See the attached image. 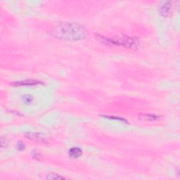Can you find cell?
<instances>
[{"label": "cell", "mask_w": 180, "mask_h": 180, "mask_svg": "<svg viewBox=\"0 0 180 180\" xmlns=\"http://www.w3.org/2000/svg\"><path fill=\"white\" fill-rule=\"evenodd\" d=\"M142 119L145 120H149V121H153V120H157L159 119L160 116H156V115L154 114H147V115H143V116H141Z\"/></svg>", "instance_id": "cell-7"}, {"label": "cell", "mask_w": 180, "mask_h": 180, "mask_svg": "<svg viewBox=\"0 0 180 180\" xmlns=\"http://www.w3.org/2000/svg\"><path fill=\"white\" fill-rule=\"evenodd\" d=\"M69 156L72 158H77L80 157L82 154V151L77 147H73L69 150Z\"/></svg>", "instance_id": "cell-5"}, {"label": "cell", "mask_w": 180, "mask_h": 180, "mask_svg": "<svg viewBox=\"0 0 180 180\" xmlns=\"http://www.w3.org/2000/svg\"><path fill=\"white\" fill-rule=\"evenodd\" d=\"M40 84H42V82L40 81L36 80V79H27L23 81H18V82H14L11 83L12 86H16V87H20V86H35L39 85Z\"/></svg>", "instance_id": "cell-3"}, {"label": "cell", "mask_w": 180, "mask_h": 180, "mask_svg": "<svg viewBox=\"0 0 180 180\" xmlns=\"http://www.w3.org/2000/svg\"><path fill=\"white\" fill-rule=\"evenodd\" d=\"M53 35L59 40L79 41L87 37L85 28L76 23H61L53 29Z\"/></svg>", "instance_id": "cell-1"}, {"label": "cell", "mask_w": 180, "mask_h": 180, "mask_svg": "<svg viewBox=\"0 0 180 180\" xmlns=\"http://www.w3.org/2000/svg\"><path fill=\"white\" fill-rule=\"evenodd\" d=\"M97 38L103 44L108 46H121L130 49H137L139 47V41L137 37L122 35L114 38H108L101 35H97Z\"/></svg>", "instance_id": "cell-2"}, {"label": "cell", "mask_w": 180, "mask_h": 180, "mask_svg": "<svg viewBox=\"0 0 180 180\" xmlns=\"http://www.w3.org/2000/svg\"><path fill=\"white\" fill-rule=\"evenodd\" d=\"M25 144H24V143H23V142H18V143L17 144V145H16V149H17V150L19 151H23L24 149H25Z\"/></svg>", "instance_id": "cell-10"}, {"label": "cell", "mask_w": 180, "mask_h": 180, "mask_svg": "<svg viewBox=\"0 0 180 180\" xmlns=\"http://www.w3.org/2000/svg\"><path fill=\"white\" fill-rule=\"evenodd\" d=\"M106 117V118H109V119H112V120H121V121H123V122H125L127 123V121L125 120V119H123V118H116V117H111V116H104Z\"/></svg>", "instance_id": "cell-11"}, {"label": "cell", "mask_w": 180, "mask_h": 180, "mask_svg": "<svg viewBox=\"0 0 180 180\" xmlns=\"http://www.w3.org/2000/svg\"><path fill=\"white\" fill-rule=\"evenodd\" d=\"M47 178L48 179H65L64 177H63L62 176H60L59 175L54 174V173H50V174L47 175Z\"/></svg>", "instance_id": "cell-9"}, {"label": "cell", "mask_w": 180, "mask_h": 180, "mask_svg": "<svg viewBox=\"0 0 180 180\" xmlns=\"http://www.w3.org/2000/svg\"><path fill=\"white\" fill-rule=\"evenodd\" d=\"M22 101L25 105H30L33 102V97L30 94H25L22 97Z\"/></svg>", "instance_id": "cell-8"}, {"label": "cell", "mask_w": 180, "mask_h": 180, "mask_svg": "<svg viewBox=\"0 0 180 180\" xmlns=\"http://www.w3.org/2000/svg\"><path fill=\"white\" fill-rule=\"evenodd\" d=\"M172 2L171 1H166L160 7V13L164 17H168L171 12Z\"/></svg>", "instance_id": "cell-4"}, {"label": "cell", "mask_w": 180, "mask_h": 180, "mask_svg": "<svg viewBox=\"0 0 180 180\" xmlns=\"http://www.w3.org/2000/svg\"><path fill=\"white\" fill-rule=\"evenodd\" d=\"M25 137L28 139H32V140H42V136L39 133H33V132H28L25 134Z\"/></svg>", "instance_id": "cell-6"}]
</instances>
